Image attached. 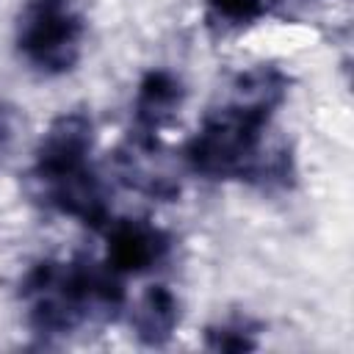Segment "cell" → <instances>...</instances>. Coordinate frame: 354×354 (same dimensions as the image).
<instances>
[{
  "mask_svg": "<svg viewBox=\"0 0 354 354\" xmlns=\"http://www.w3.org/2000/svg\"><path fill=\"white\" fill-rule=\"evenodd\" d=\"M83 22L66 0H30L17 25L19 53L41 72L61 75L80 58Z\"/></svg>",
  "mask_w": 354,
  "mask_h": 354,
  "instance_id": "obj_1",
  "label": "cell"
},
{
  "mask_svg": "<svg viewBox=\"0 0 354 354\" xmlns=\"http://www.w3.org/2000/svg\"><path fill=\"white\" fill-rule=\"evenodd\" d=\"M91 141H94V127L86 113H64L53 119V124L47 127V133L36 147L33 177L44 185L88 169Z\"/></svg>",
  "mask_w": 354,
  "mask_h": 354,
  "instance_id": "obj_2",
  "label": "cell"
},
{
  "mask_svg": "<svg viewBox=\"0 0 354 354\" xmlns=\"http://www.w3.org/2000/svg\"><path fill=\"white\" fill-rule=\"evenodd\" d=\"M169 252V235L147 221L108 224V268L122 274H141L155 268Z\"/></svg>",
  "mask_w": 354,
  "mask_h": 354,
  "instance_id": "obj_3",
  "label": "cell"
},
{
  "mask_svg": "<svg viewBox=\"0 0 354 354\" xmlns=\"http://www.w3.org/2000/svg\"><path fill=\"white\" fill-rule=\"evenodd\" d=\"M133 332L144 346H163L180 324V301L166 285H152L136 301L130 315Z\"/></svg>",
  "mask_w": 354,
  "mask_h": 354,
  "instance_id": "obj_4",
  "label": "cell"
},
{
  "mask_svg": "<svg viewBox=\"0 0 354 354\" xmlns=\"http://www.w3.org/2000/svg\"><path fill=\"white\" fill-rule=\"evenodd\" d=\"M185 88L183 83L166 72V69H152L144 75L136 91V122L144 133L158 130L180 105H183Z\"/></svg>",
  "mask_w": 354,
  "mask_h": 354,
  "instance_id": "obj_5",
  "label": "cell"
},
{
  "mask_svg": "<svg viewBox=\"0 0 354 354\" xmlns=\"http://www.w3.org/2000/svg\"><path fill=\"white\" fill-rule=\"evenodd\" d=\"M207 11L213 19H221L224 25H249L260 19L268 6L266 0H207Z\"/></svg>",
  "mask_w": 354,
  "mask_h": 354,
  "instance_id": "obj_6",
  "label": "cell"
},
{
  "mask_svg": "<svg viewBox=\"0 0 354 354\" xmlns=\"http://www.w3.org/2000/svg\"><path fill=\"white\" fill-rule=\"evenodd\" d=\"M205 346L210 351H252L257 343L252 332L241 324H218L205 332Z\"/></svg>",
  "mask_w": 354,
  "mask_h": 354,
  "instance_id": "obj_7",
  "label": "cell"
},
{
  "mask_svg": "<svg viewBox=\"0 0 354 354\" xmlns=\"http://www.w3.org/2000/svg\"><path fill=\"white\" fill-rule=\"evenodd\" d=\"M14 127H17V116L11 108H0V155L8 149L11 138H14Z\"/></svg>",
  "mask_w": 354,
  "mask_h": 354,
  "instance_id": "obj_8",
  "label": "cell"
}]
</instances>
